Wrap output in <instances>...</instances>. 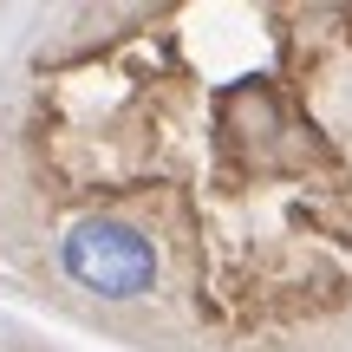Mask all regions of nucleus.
Wrapping results in <instances>:
<instances>
[{"mask_svg": "<svg viewBox=\"0 0 352 352\" xmlns=\"http://www.w3.org/2000/svg\"><path fill=\"white\" fill-rule=\"evenodd\" d=\"M59 274L91 300H151L164 280V248L131 215H78L59 235Z\"/></svg>", "mask_w": 352, "mask_h": 352, "instance_id": "obj_1", "label": "nucleus"}]
</instances>
